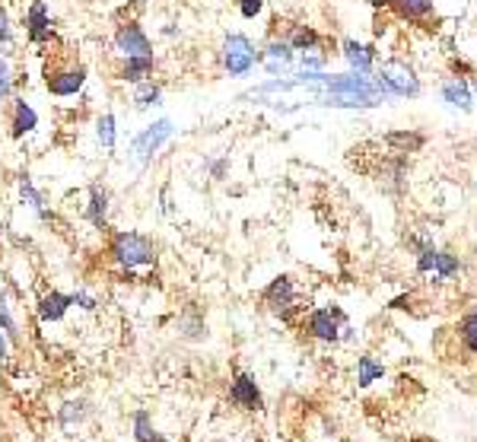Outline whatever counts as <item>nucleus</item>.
<instances>
[{
  "label": "nucleus",
  "mask_w": 477,
  "mask_h": 442,
  "mask_svg": "<svg viewBox=\"0 0 477 442\" xmlns=\"http://www.w3.org/2000/svg\"><path fill=\"white\" fill-rule=\"evenodd\" d=\"M108 255L118 267L124 271H137V267H150L156 264V242L144 233H115L112 236V245H108Z\"/></svg>",
  "instance_id": "f257e3e1"
},
{
  "label": "nucleus",
  "mask_w": 477,
  "mask_h": 442,
  "mask_svg": "<svg viewBox=\"0 0 477 442\" xmlns=\"http://www.w3.org/2000/svg\"><path fill=\"white\" fill-rule=\"evenodd\" d=\"M261 61V48H255L249 36L242 32H229L220 45V67L229 76H249L255 64Z\"/></svg>",
  "instance_id": "f03ea898"
},
{
  "label": "nucleus",
  "mask_w": 477,
  "mask_h": 442,
  "mask_svg": "<svg viewBox=\"0 0 477 442\" xmlns=\"http://www.w3.org/2000/svg\"><path fill=\"white\" fill-rule=\"evenodd\" d=\"M303 331L312 337V341L338 343V341H347L350 337V321L338 305H328V309H312V312L306 315Z\"/></svg>",
  "instance_id": "7ed1b4c3"
},
{
  "label": "nucleus",
  "mask_w": 477,
  "mask_h": 442,
  "mask_svg": "<svg viewBox=\"0 0 477 442\" xmlns=\"http://www.w3.org/2000/svg\"><path fill=\"white\" fill-rule=\"evenodd\" d=\"M376 80H379L388 96H398V99H417L424 92V83H420L417 70L410 64L398 61V58L382 61L379 70H376Z\"/></svg>",
  "instance_id": "20e7f679"
},
{
  "label": "nucleus",
  "mask_w": 477,
  "mask_h": 442,
  "mask_svg": "<svg viewBox=\"0 0 477 442\" xmlns=\"http://www.w3.org/2000/svg\"><path fill=\"white\" fill-rule=\"evenodd\" d=\"M261 303L267 305V312H274L277 319H283V321H293V315L303 309V305H299V290H296V280L290 274L274 277L265 290H261Z\"/></svg>",
  "instance_id": "39448f33"
},
{
  "label": "nucleus",
  "mask_w": 477,
  "mask_h": 442,
  "mask_svg": "<svg viewBox=\"0 0 477 442\" xmlns=\"http://www.w3.org/2000/svg\"><path fill=\"white\" fill-rule=\"evenodd\" d=\"M86 76L90 74H86L83 64H58V67H48L45 86L58 99H70V96H76L86 86Z\"/></svg>",
  "instance_id": "423d86ee"
},
{
  "label": "nucleus",
  "mask_w": 477,
  "mask_h": 442,
  "mask_svg": "<svg viewBox=\"0 0 477 442\" xmlns=\"http://www.w3.org/2000/svg\"><path fill=\"white\" fill-rule=\"evenodd\" d=\"M115 51L122 54V58H156L150 36L134 20H128V23H122L115 29Z\"/></svg>",
  "instance_id": "0eeeda50"
},
{
  "label": "nucleus",
  "mask_w": 477,
  "mask_h": 442,
  "mask_svg": "<svg viewBox=\"0 0 477 442\" xmlns=\"http://www.w3.org/2000/svg\"><path fill=\"white\" fill-rule=\"evenodd\" d=\"M23 26H26L29 45L42 48V45H52L54 42V23H52V13H48V7H45V0H29Z\"/></svg>",
  "instance_id": "6e6552de"
},
{
  "label": "nucleus",
  "mask_w": 477,
  "mask_h": 442,
  "mask_svg": "<svg viewBox=\"0 0 477 442\" xmlns=\"http://www.w3.org/2000/svg\"><path fill=\"white\" fill-rule=\"evenodd\" d=\"M296 61V51L290 48V42L283 36H277V32H271L265 42V48H261V67L267 70L271 76H287L290 67H293Z\"/></svg>",
  "instance_id": "1a4fd4ad"
},
{
  "label": "nucleus",
  "mask_w": 477,
  "mask_h": 442,
  "mask_svg": "<svg viewBox=\"0 0 477 442\" xmlns=\"http://www.w3.org/2000/svg\"><path fill=\"white\" fill-rule=\"evenodd\" d=\"M172 130H175V124L169 122V118H159V122H153L150 128H144L140 134H137L134 146H131V150H134V156H137L140 162H150L153 156H156L159 146H163L169 138H172Z\"/></svg>",
  "instance_id": "9d476101"
},
{
  "label": "nucleus",
  "mask_w": 477,
  "mask_h": 442,
  "mask_svg": "<svg viewBox=\"0 0 477 442\" xmlns=\"http://www.w3.org/2000/svg\"><path fill=\"white\" fill-rule=\"evenodd\" d=\"M229 401H233L239 411H261L265 407V398H261V389L255 385L249 373H235L233 382H229Z\"/></svg>",
  "instance_id": "9b49d317"
},
{
  "label": "nucleus",
  "mask_w": 477,
  "mask_h": 442,
  "mask_svg": "<svg viewBox=\"0 0 477 442\" xmlns=\"http://www.w3.org/2000/svg\"><path fill=\"white\" fill-rule=\"evenodd\" d=\"M341 58L350 64L354 74H372L376 70V61H379V54L372 45H363V42H356V38H344L341 42Z\"/></svg>",
  "instance_id": "f8f14e48"
},
{
  "label": "nucleus",
  "mask_w": 477,
  "mask_h": 442,
  "mask_svg": "<svg viewBox=\"0 0 477 442\" xmlns=\"http://www.w3.org/2000/svg\"><path fill=\"white\" fill-rule=\"evenodd\" d=\"M10 102H13V106H10V138L23 140L26 134H32V130L38 128V112L26 99H20V96Z\"/></svg>",
  "instance_id": "ddd939ff"
},
{
  "label": "nucleus",
  "mask_w": 477,
  "mask_h": 442,
  "mask_svg": "<svg viewBox=\"0 0 477 442\" xmlns=\"http://www.w3.org/2000/svg\"><path fill=\"white\" fill-rule=\"evenodd\" d=\"M442 102H449L452 108H458V112H471L474 108V92H471V83L468 80H462V76H452V80H446L440 90Z\"/></svg>",
  "instance_id": "4468645a"
},
{
  "label": "nucleus",
  "mask_w": 477,
  "mask_h": 442,
  "mask_svg": "<svg viewBox=\"0 0 477 442\" xmlns=\"http://www.w3.org/2000/svg\"><path fill=\"white\" fill-rule=\"evenodd\" d=\"M153 70H156V58H122L118 80L137 86V83H144V80H153Z\"/></svg>",
  "instance_id": "2eb2a0df"
},
{
  "label": "nucleus",
  "mask_w": 477,
  "mask_h": 442,
  "mask_svg": "<svg viewBox=\"0 0 477 442\" xmlns=\"http://www.w3.org/2000/svg\"><path fill=\"white\" fill-rule=\"evenodd\" d=\"M70 305H74V296L61 290H52L42 296L38 303V321H61L64 315L70 312Z\"/></svg>",
  "instance_id": "dca6fc26"
},
{
  "label": "nucleus",
  "mask_w": 477,
  "mask_h": 442,
  "mask_svg": "<svg viewBox=\"0 0 477 442\" xmlns=\"http://www.w3.org/2000/svg\"><path fill=\"white\" fill-rule=\"evenodd\" d=\"M283 38H287L290 48H293L296 54L312 51V48H325V38H322V32H318L315 26H306V23H293Z\"/></svg>",
  "instance_id": "f3484780"
},
{
  "label": "nucleus",
  "mask_w": 477,
  "mask_h": 442,
  "mask_svg": "<svg viewBox=\"0 0 477 442\" xmlns=\"http://www.w3.org/2000/svg\"><path fill=\"white\" fill-rule=\"evenodd\" d=\"M392 10L404 23H426L436 10V0H394Z\"/></svg>",
  "instance_id": "a211bd4d"
},
{
  "label": "nucleus",
  "mask_w": 477,
  "mask_h": 442,
  "mask_svg": "<svg viewBox=\"0 0 477 442\" xmlns=\"http://www.w3.org/2000/svg\"><path fill=\"white\" fill-rule=\"evenodd\" d=\"M86 220L96 229H108V191L106 188H90V204H86Z\"/></svg>",
  "instance_id": "6ab92c4d"
},
{
  "label": "nucleus",
  "mask_w": 477,
  "mask_h": 442,
  "mask_svg": "<svg viewBox=\"0 0 477 442\" xmlns=\"http://www.w3.org/2000/svg\"><path fill=\"white\" fill-rule=\"evenodd\" d=\"M386 375V363L372 357V353H363V357L356 359V385L360 389H370L372 382H379Z\"/></svg>",
  "instance_id": "aec40b11"
},
{
  "label": "nucleus",
  "mask_w": 477,
  "mask_h": 442,
  "mask_svg": "<svg viewBox=\"0 0 477 442\" xmlns=\"http://www.w3.org/2000/svg\"><path fill=\"white\" fill-rule=\"evenodd\" d=\"M386 144L394 146L392 153H398V156H408V153L424 150L426 138H424V134H414V130H394V134H388V138H386Z\"/></svg>",
  "instance_id": "412c9836"
},
{
  "label": "nucleus",
  "mask_w": 477,
  "mask_h": 442,
  "mask_svg": "<svg viewBox=\"0 0 477 442\" xmlns=\"http://www.w3.org/2000/svg\"><path fill=\"white\" fill-rule=\"evenodd\" d=\"M20 194H23V201L32 207V210H36L38 217H42V220H52V214H48V204H45V194H42V191L32 185L29 176L20 178Z\"/></svg>",
  "instance_id": "4be33fe9"
},
{
  "label": "nucleus",
  "mask_w": 477,
  "mask_h": 442,
  "mask_svg": "<svg viewBox=\"0 0 477 442\" xmlns=\"http://www.w3.org/2000/svg\"><path fill=\"white\" fill-rule=\"evenodd\" d=\"M458 271H462V261H458V255L449 252V249H440V252H436V264H433V274H436V280H452Z\"/></svg>",
  "instance_id": "5701e85b"
},
{
  "label": "nucleus",
  "mask_w": 477,
  "mask_h": 442,
  "mask_svg": "<svg viewBox=\"0 0 477 442\" xmlns=\"http://www.w3.org/2000/svg\"><path fill=\"white\" fill-rule=\"evenodd\" d=\"M163 102V86L153 83V80H144V83L134 86V108H150V106H159Z\"/></svg>",
  "instance_id": "b1692460"
},
{
  "label": "nucleus",
  "mask_w": 477,
  "mask_h": 442,
  "mask_svg": "<svg viewBox=\"0 0 477 442\" xmlns=\"http://www.w3.org/2000/svg\"><path fill=\"white\" fill-rule=\"evenodd\" d=\"M96 140L102 150H115V140H118V128H115V114L106 112V114H99V122H96Z\"/></svg>",
  "instance_id": "393cba45"
},
{
  "label": "nucleus",
  "mask_w": 477,
  "mask_h": 442,
  "mask_svg": "<svg viewBox=\"0 0 477 442\" xmlns=\"http://www.w3.org/2000/svg\"><path fill=\"white\" fill-rule=\"evenodd\" d=\"M458 341L468 353H477V312L462 315L458 321Z\"/></svg>",
  "instance_id": "a878e982"
},
{
  "label": "nucleus",
  "mask_w": 477,
  "mask_h": 442,
  "mask_svg": "<svg viewBox=\"0 0 477 442\" xmlns=\"http://www.w3.org/2000/svg\"><path fill=\"white\" fill-rule=\"evenodd\" d=\"M13 86H16V76H13V64H10V54H0V102L13 99Z\"/></svg>",
  "instance_id": "bb28decb"
},
{
  "label": "nucleus",
  "mask_w": 477,
  "mask_h": 442,
  "mask_svg": "<svg viewBox=\"0 0 477 442\" xmlns=\"http://www.w3.org/2000/svg\"><path fill=\"white\" fill-rule=\"evenodd\" d=\"M179 335L188 337V341H204L207 337V325L201 315H185L182 321H179Z\"/></svg>",
  "instance_id": "cd10ccee"
},
{
  "label": "nucleus",
  "mask_w": 477,
  "mask_h": 442,
  "mask_svg": "<svg viewBox=\"0 0 477 442\" xmlns=\"http://www.w3.org/2000/svg\"><path fill=\"white\" fill-rule=\"evenodd\" d=\"M328 61H331V54L325 48H312V51H299V64L303 70H325Z\"/></svg>",
  "instance_id": "c85d7f7f"
},
{
  "label": "nucleus",
  "mask_w": 477,
  "mask_h": 442,
  "mask_svg": "<svg viewBox=\"0 0 477 442\" xmlns=\"http://www.w3.org/2000/svg\"><path fill=\"white\" fill-rule=\"evenodd\" d=\"M134 436H137V442H156V430H153V423H150V414L147 411H137L134 414Z\"/></svg>",
  "instance_id": "c756f323"
},
{
  "label": "nucleus",
  "mask_w": 477,
  "mask_h": 442,
  "mask_svg": "<svg viewBox=\"0 0 477 442\" xmlns=\"http://www.w3.org/2000/svg\"><path fill=\"white\" fill-rule=\"evenodd\" d=\"M10 45H13V20H10L7 7L0 4V54H10Z\"/></svg>",
  "instance_id": "7c9ffc66"
},
{
  "label": "nucleus",
  "mask_w": 477,
  "mask_h": 442,
  "mask_svg": "<svg viewBox=\"0 0 477 442\" xmlns=\"http://www.w3.org/2000/svg\"><path fill=\"white\" fill-rule=\"evenodd\" d=\"M0 328L7 331L10 341H16V337H20V325H16L13 312H10V303H7V299H0Z\"/></svg>",
  "instance_id": "2f4dec72"
},
{
  "label": "nucleus",
  "mask_w": 477,
  "mask_h": 442,
  "mask_svg": "<svg viewBox=\"0 0 477 442\" xmlns=\"http://www.w3.org/2000/svg\"><path fill=\"white\" fill-rule=\"evenodd\" d=\"M239 13H242V20H258L265 13V0H239Z\"/></svg>",
  "instance_id": "473e14b6"
},
{
  "label": "nucleus",
  "mask_w": 477,
  "mask_h": 442,
  "mask_svg": "<svg viewBox=\"0 0 477 442\" xmlns=\"http://www.w3.org/2000/svg\"><path fill=\"white\" fill-rule=\"evenodd\" d=\"M83 401H76V405H74V401H70V405H64V411H61V420H64V423H68V427H70V423H74V417L76 420H83Z\"/></svg>",
  "instance_id": "72a5a7b5"
},
{
  "label": "nucleus",
  "mask_w": 477,
  "mask_h": 442,
  "mask_svg": "<svg viewBox=\"0 0 477 442\" xmlns=\"http://www.w3.org/2000/svg\"><path fill=\"white\" fill-rule=\"evenodd\" d=\"M74 305H80V309H86V312H92V309H96V299L90 296V293H74Z\"/></svg>",
  "instance_id": "f704fd0d"
},
{
  "label": "nucleus",
  "mask_w": 477,
  "mask_h": 442,
  "mask_svg": "<svg viewBox=\"0 0 477 442\" xmlns=\"http://www.w3.org/2000/svg\"><path fill=\"white\" fill-rule=\"evenodd\" d=\"M10 357V335L4 328H0V363Z\"/></svg>",
  "instance_id": "c9c22d12"
},
{
  "label": "nucleus",
  "mask_w": 477,
  "mask_h": 442,
  "mask_svg": "<svg viewBox=\"0 0 477 442\" xmlns=\"http://www.w3.org/2000/svg\"><path fill=\"white\" fill-rule=\"evenodd\" d=\"M227 169H229V162H227V160H217V162H211V172H213V178H223V176H227Z\"/></svg>",
  "instance_id": "e433bc0d"
},
{
  "label": "nucleus",
  "mask_w": 477,
  "mask_h": 442,
  "mask_svg": "<svg viewBox=\"0 0 477 442\" xmlns=\"http://www.w3.org/2000/svg\"><path fill=\"white\" fill-rule=\"evenodd\" d=\"M370 4H372V7H376V10H392L394 0H370Z\"/></svg>",
  "instance_id": "4c0bfd02"
},
{
  "label": "nucleus",
  "mask_w": 477,
  "mask_h": 442,
  "mask_svg": "<svg viewBox=\"0 0 477 442\" xmlns=\"http://www.w3.org/2000/svg\"><path fill=\"white\" fill-rule=\"evenodd\" d=\"M471 92H474V108H477V83H474V90H471Z\"/></svg>",
  "instance_id": "58836bf2"
},
{
  "label": "nucleus",
  "mask_w": 477,
  "mask_h": 442,
  "mask_svg": "<svg viewBox=\"0 0 477 442\" xmlns=\"http://www.w3.org/2000/svg\"><path fill=\"white\" fill-rule=\"evenodd\" d=\"M0 245H4V229H0Z\"/></svg>",
  "instance_id": "ea45409f"
},
{
  "label": "nucleus",
  "mask_w": 477,
  "mask_h": 442,
  "mask_svg": "<svg viewBox=\"0 0 477 442\" xmlns=\"http://www.w3.org/2000/svg\"><path fill=\"white\" fill-rule=\"evenodd\" d=\"M156 442H166V439H163V436H156Z\"/></svg>",
  "instance_id": "a19ab883"
}]
</instances>
